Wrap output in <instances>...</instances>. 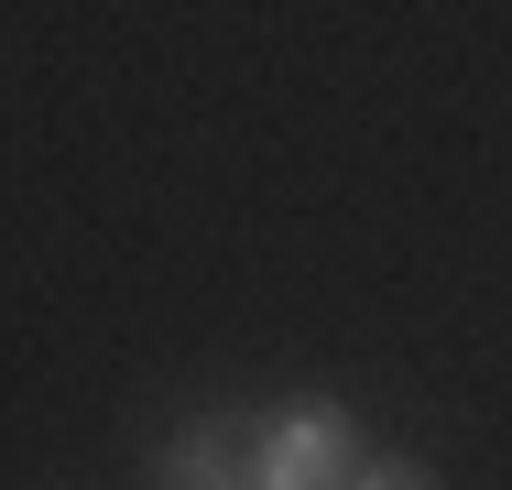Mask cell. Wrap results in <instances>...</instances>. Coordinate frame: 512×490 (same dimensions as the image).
Segmentation results:
<instances>
[{
  "instance_id": "1",
  "label": "cell",
  "mask_w": 512,
  "mask_h": 490,
  "mask_svg": "<svg viewBox=\"0 0 512 490\" xmlns=\"http://www.w3.org/2000/svg\"><path fill=\"white\" fill-rule=\"evenodd\" d=\"M371 447L349 425V403H273L251 425V490H349Z\"/></svg>"
},
{
  "instance_id": "2",
  "label": "cell",
  "mask_w": 512,
  "mask_h": 490,
  "mask_svg": "<svg viewBox=\"0 0 512 490\" xmlns=\"http://www.w3.org/2000/svg\"><path fill=\"white\" fill-rule=\"evenodd\" d=\"M142 490H251V425H240V414L175 425V436L142 458Z\"/></svg>"
},
{
  "instance_id": "3",
  "label": "cell",
  "mask_w": 512,
  "mask_h": 490,
  "mask_svg": "<svg viewBox=\"0 0 512 490\" xmlns=\"http://www.w3.org/2000/svg\"><path fill=\"white\" fill-rule=\"evenodd\" d=\"M349 490H447V480H436L425 458H404V447H371V458L349 469Z\"/></svg>"
}]
</instances>
